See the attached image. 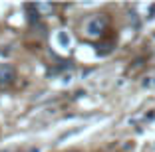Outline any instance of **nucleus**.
Masks as SVG:
<instances>
[{"label": "nucleus", "instance_id": "1", "mask_svg": "<svg viewBox=\"0 0 155 152\" xmlns=\"http://www.w3.org/2000/svg\"><path fill=\"white\" fill-rule=\"evenodd\" d=\"M105 28H107V18L101 16V14H96V16H91V18L86 20V24H84V34H86L87 38H101Z\"/></svg>", "mask_w": 155, "mask_h": 152}, {"label": "nucleus", "instance_id": "4", "mask_svg": "<svg viewBox=\"0 0 155 152\" xmlns=\"http://www.w3.org/2000/svg\"><path fill=\"white\" fill-rule=\"evenodd\" d=\"M147 10H149V12H147V18H153V16H155V4H149V8H147Z\"/></svg>", "mask_w": 155, "mask_h": 152}, {"label": "nucleus", "instance_id": "3", "mask_svg": "<svg viewBox=\"0 0 155 152\" xmlns=\"http://www.w3.org/2000/svg\"><path fill=\"white\" fill-rule=\"evenodd\" d=\"M56 10L54 4H46V2H38L36 4V12L40 14V16H52Z\"/></svg>", "mask_w": 155, "mask_h": 152}, {"label": "nucleus", "instance_id": "2", "mask_svg": "<svg viewBox=\"0 0 155 152\" xmlns=\"http://www.w3.org/2000/svg\"><path fill=\"white\" fill-rule=\"evenodd\" d=\"M16 79V71H14V67L8 65V63H0V85L2 87H8L14 83Z\"/></svg>", "mask_w": 155, "mask_h": 152}]
</instances>
